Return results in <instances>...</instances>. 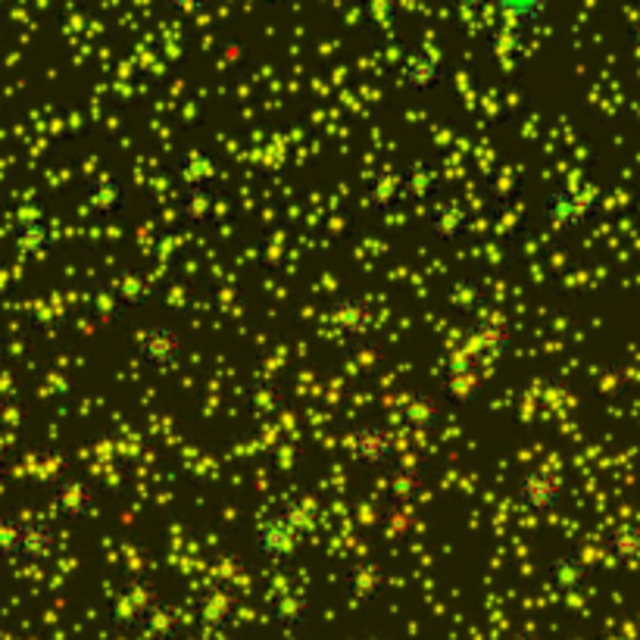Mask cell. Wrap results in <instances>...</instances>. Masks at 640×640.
<instances>
[{
	"label": "cell",
	"instance_id": "obj_1",
	"mask_svg": "<svg viewBox=\"0 0 640 640\" xmlns=\"http://www.w3.org/2000/svg\"><path fill=\"white\" fill-rule=\"evenodd\" d=\"M603 207L607 200L593 184H557L543 194V226L557 234L581 231L603 216Z\"/></svg>",
	"mask_w": 640,
	"mask_h": 640
},
{
	"label": "cell",
	"instance_id": "obj_2",
	"mask_svg": "<svg viewBox=\"0 0 640 640\" xmlns=\"http://www.w3.org/2000/svg\"><path fill=\"white\" fill-rule=\"evenodd\" d=\"M266 616L269 622L279 628H303L312 619V597L307 588H300L297 581L288 578V572H279L272 581H266Z\"/></svg>",
	"mask_w": 640,
	"mask_h": 640
},
{
	"label": "cell",
	"instance_id": "obj_3",
	"mask_svg": "<svg viewBox=\"0 0 640 640\" xmlns=\"http://www.w3.org/2000/svg\"><path fill=\"white\" fill-rule=\"evenodd\" d=\"M157 584L150 578H138V581H129L126 588L107 600V624L119 631V634H138V628L144 622V616L150 612V607L157 603Z\"/></svg>",
	"mask_w": 640,
	"mask_h": 640
},
{
	"label": "cell",
	"instance_id": "obj_4",
	"mask_svg": "<svg viewBox=\"0 0 640 640\" xmlns=\"http://www.w3.org/2000/svg\"><path fill=\"white\" fill-rule=\"evenodd\" d=\"M303 543H307V538L281 516L279 509L266 512L263 519L257 522V528H253V550H257V557L272 562V566L291 562L300 553Z\"/></svg>",
	"mask_w": 640,
	"mask_h": 640
},
{
	"label": "cell",
	"instance_id": "obj_5",
	"mask_svg": "<svg viewBox=\"0 0 640 640\" xmlns=\"http://www.w3.org/2000/svg\"><path fill=\"white\" fill-rule=\"evenodd\" d=\"M566 497V481L557 469L550 466H534L526 469L519 481H516V503L528 516H547L562 503Z\"/></svg>",
	"mask_w": 640,
	"mask_h": 640
},
{
	"label": "cell",
	"instance_id": "obj_6",
	"mask_svg": "<svg viewBox=\"0 0 640 640\" xmlns=\"http://www.w3.org/2000/svg\"><path fill=\"white\" fill-rule=\"evenodd\" d=\"M347 457L366 472H384L397 457L394 434L384 426H357L347 434Z\"/></svg>",
	"mask_w": 640,
	"mask_h": 640
},
{
	"label": "cell",
	"instance_id": "obj_7",
	"mask_svg": "<svg viewBox=\"0 0 640 640\" xmlns=\"http://www.w3.org/2000/svg\"><path fill=\"white\" fill-rule=\"evenodd\" d=\"M391 588V572L378 559H353L341 569V591L357 607H376Z\"/></svg>",
	"mask_w": 640,
	"mask_h": 640
},
{
	"label": "cell",
	"instance_id": "obj_8",
	"mask_svg": "<svg viewBox=\"0 0 640 640\" xmlns=\"http://www.w3.org/2000/svg\"><path fill=\"white\" fill-rule=\"evenodd\" d=\"M184 357V341L172 326H148L138 334V360L144 362L153 372H176Z\"/></svg>",
	"mask_w": 640,
	"mask_h": 640
},
{
	"label": "cell",
	"instance_id": "obj_9",
	"mask_svg": "<svg viewBox=\"0 0 640 640\" xmlns=\"http://www.w3.org/2000/svg\"><path fill=\"white\" fill-rule=\"evenodd\" d=\"M50 509L60 522L79 526L88 522L98 509V497L94 488L82 481V478H60L57 484H50Z\"/></svg>",
	"mask_w": 640,
	"mask_h": 640
},
{
	"label": "cell",
	"instance_id": "obj_10",
	"mask_svg": "<svg viewBox=\"0 0 640 640\" xmlns=\"http://www.w3.org/2000/svg\"><path fill=\"white\" fill-rule=\"evenodd\" d=\"M512 338H516L512 326H507L503 319H481V322L472 326L466 344L460 347V353L476 362L478 369H484V366H491L507 353L512 347Z\"/></svg>",
	"mask_w": 640,
	"mask_h": 640
},
{
	"label": "cell",
	"instance_id": "obj_11",
	"mask_svg": "<svg viewBox=\"0 0 640 640\" xmlns=\"http://www.w3.org/2000/svg\"><path fill=\"white\" fill-rule=\"evenodd\" d=\"M484 388L481 369L469 357H462L460 350H453L443 362V391L441 400H450L457 407H472Z\"/></svg>",
	"mask_w": 640,
	"mask_h": 640
},
{
	"label": "cell",
	"instance_id": "obj_12",
	"mask_svg": "<svg viewBox=\"0 0 640 640\" xmlns=\"http://www.w3.org/2000/svg\"><path fill=\"white\" fill-rule=\"evenodd\" d=\"M407 181H403V166H378L376 172L366 179L362 188V203L366 210L376 216H384L407 203Z\"/></svg>",
	"mask_w": 640,
	"mask_h": 640
},
{
	"label": "cell",
	"instance_id": "obj_13",
	"mask_svg": "<svg viewBox=\"0 0 640 640\" xmlns=\"http://www.w3.org/2000/svg\"><path fill=\"white\" fill-rule=\"evenodd\" d=\"M472 229V216L469 207L453 198L434 200L426 213V234L438 244H460L462 238Z\"/></svg>",
	"mask_w": 640,
	"mask_h": 640
},
{
	"label": "cell",
	"instance_id": "obj_14",
	"mask_svg": "<svg viewBox=\"0 0 640 640\" xmlns=\"http://www.w3.org/2000/svg\"><path fill=\"white\" fill-rule=\"evenodd\" d=\"M397 79H400V88H407L412 94H431L447 79V67H443L441 53H434V50H412L410 57L400 63Z\"/></svg>",
	"mask_w": 640,
	"mask_h": 640
},
{
	"label": "cell",
	"instance_id": "obj_15",
	"mask_svg": "<svg viewBox=\"0 0 640 640\" xmlns=\"http://www.w3.org/2000/svg\"><path fill=\"white\" fill-rule=\"evenodd\" d=\"M10 241H13V247H17L22 257L44 260V257L53 253V247H57V231L50 226L48 216L22 213L17 222H13Z\"/></svg>",
	"mask_w": 640,
	"mask_h": 640
},
{
	"label": "cell",
	"instance_id": "obj_16",
	"mask_svg": "<svg viewBox=\"0 0 640 640\" xmlns=\"http://www.w3.org/2000/svg\"><path fill=\"white\" fill-rule=\"evenodd\" d=\"M57 547H60L57 528L44 522V519H29L19 528L17 562L41 569V566H48L50 559L57 557Z\"/></svg>",
	"mask_w": 640,
	"mask_h": 640
},
{
	"label": "cell",
	"instance_id": "obj_17",
	"mask_svg": "<svg viewBox=\"0 0 640 640\" xmlns=\"http://www.w3.org/2000/svg\"><path fill=\"white\" fill-rule=\"evenodd\" d=\"M82 198L91 213L100 216V219H113V216L126 213V207H129V184L110 172H103V176L84 181Z\"/></svg>",
	"mask_w": 640,
	"mask_h": 640
},
{
	"label": "cell",
	"instance_id": "obj_18",
	"mask_svg": "<svg viewBox=\"0 0 640 640\" xmlns=\"http://www.w3.org/2000/svg\"><path fill=\"white\" fill-rule=\"evenodd\" d=\"M238 593L229 591L226 584H213L200 593L198 603H194V616H198L200 628L207 631H226L238 619Z\"/></svg>",
	"mask_w": 640,
	"mask_h": 640
},
{
	"label": "cell",
	"instance_id": "obj_19",
	"mask_svg": "<svg viewBox=\"0 0 640 640\" xmlns=\"http://www.w3.org/2000/svg\"><path fill=\"white\" fill-rule=\"evenodd\" d=\"M331 326L338 334H344L347 341H362L376 331V312L360 297H344L331 303Z\"/></svg>",
	"mask_w": 640,
	"mask_h": 640
},
{
	"label": "cell",
	"instance_id": "obj_20",
	"mask_svg": "<svg viewBox=\"0 0 640 640\" xmlns=\"http://www.w3.org/2000/svg\"><path fill=\"white\" fill-rule=\"evenodd\" d=\"M172 179L179 184V191H184V188H213L216 179H219V166L207 150H181L176 163H172Z\"/></svg>",
	"mask_w": 640,
	"mask_h": 640
},
{
	"label": "cell",
	"instance_id": "obj_21",
	"mask_svg": "<svg viewBox=\"0 0 640 640\" xmlns=\"http://www.w3.org/2000/svg\"><path fill=\"white\" fill-rule=\"evenodd\" d=\"M397 416H400V426H407L410 431H434L443 419L441 394H431L426 388H419V391L403 397Z\"/></svg>",
	"mask_w": 640,
	"mask_h": 640
},
{
	"label": "cell",
	"instance_id": "obj_22",
	"mask_svg": "<svg viewBox=\"0 0 640 640\" xmlns=\"http://www.w3.org/2000/svg\"><path fill=\"white\" fill-rule=\"evenodd\" d=\"M219 210V194L216 188H184L179 191V203L176 213L184 226H210Z\"/></svg>",
	"mask_w": 640,
	"mask_h": 640
},
{
	"label": "cell",
	"instance_id": "obj_23",
	"mask_svg": "<svg viewBox=\"0 0 640 640\" xmlns=\"http://www.w3.org/2000/svg\"><path fill=\"white\" fill-rule=\"evenodd\" d=\"M181 628H184V619H181L179 607H172L169 600L157 597V603L144 616L138 634L144 640H176L181 634Z\"/></svg>",
	"mask_w": 640,
	"mask_h": 640
},
{
	"label": "cell",
	"instance_id": "obj_24",
	"mask_svg": "<svg viewBox=\"0 0 640 640\" xmlns=\"http://www.w3.org/2000/svg\"><path fill=\"white\" fill-rule=\"evenodd\" d=\"M547 581L559 593H578L588 584V566L574 553H562L547 562Z\"/></svg>",
	"mask_w": 640,
	"mask_h": 640
},
{
	"label": "cell",
	"instance_id": "obj_25",
	"mask_svg": "<svg viewBox=\"0 0 640 640\" xmlns=\"http://www.w3.org/2000/svg\"><path fill=\"white\" fill-rule=\"evenodd\" d=\"M607 553L616 566L634 569L640 566V526L619 522L607 531Z\"/></svg>",
	"mask_w": 640,
	"mask_h": 640
},
{
	"label": "cell",
	"instance_id": "obj_26",
	"mask_svg": "<svg viewBox=\"0 0 640 640\" xmlns=\"http://www.w3.org/2000/svg\"><path fill=\"white\" fill-rule=\"evenodd\" d=\"M403 181H407V198L428 200L434 198L441 188V169L428 160H412V163L403 166Z\"/></svg>",
	"mask_w": 640,
	"mask_h": 640
},
{
	"label": "cell",
	"instance_id": "obj_27",
	"mask_svg": "<svg viewBox=\"0 0 640 640\" xmlns=\"http://www.w3.org/2000/svg\"><path fill=\"white\" fill-rule=\"evenodd\" d=\"M491 10L503 19V26L528 32L547 13V3L543 0H500V3H493Z\"/></svg>",
	"mask_w": 640,
	"mask_h": 640
},
{
	"label": "cell",
	"instance_id": "obj_28",
	"mask_svg": "<svg viewBox=\"0 0 640 640\" xmlns=\"http://www.w3.org/2000/svg\"><path fill=\"white\" fill-rule=\"evenodd\" d=\"M528 44V32L522 29H512V26H493L488 38H484V50L488 57H497V60H509V57H519Z\"/></svg>",
	"mask_w": 640,
	"mask_h": 640
},
{
	"label": "cell",
	"instance_id": "obj_29",
	"mask_svg": "<svg viewBox=\"0 0 640 640\" xmlns=\"http://www.w3.org/2000/svg\"><path fill=\"white\" fill-rule=\"evenodd\" d=\"M279 512L291 522V526L303 534V538H310L312 531H316V522H319V509L312 503L310 497H297V500H284L279 507Z\"/></svg>",
	"mask_w": 640,
	"mask_h": 640
},
{
	"label": "cell",
	"instance_id": "obj_30",
	"mask_svg": "<svg viewBox=\"0 0 640 640\" xmlns=\"http://www.w3.org/2000/svg\"><path fill=\"white\" fill-rule=\"evenodd\" d=\"M116 294H119V303H126V307H141L148 300L150 284L138 272H126L116 281Z\"/></svg>",
	"mask_w": 640,
	"mask_h": 640
},
{
	"label": "cell",
	"instance_id": "obj_31",
	"mask_svg": "<svg viewBox=\"0 0 640 640\" xmlns=\"http://www.w3.org/2000/svg\"><path fill=\"white\" fill-rule=\"evenodd\" d=\"M19 528V519H0V562H17Z\"/></svg>",
	"mask_w": 640,
	"mask_h": 640
},
{
	"label": "cell",
	"instance_id": "obj_32",
	"mask_svg": "<svg viewBox=\"0 0 640 640\" xmlns=\"http://www.w3.org/2000/svg\"><path fill=\"white\" fill-rule=\"evenodd\" d=\"M419 488H422V476H419V472H410V469L397 472L394 481H391V491H394L397 500H403V503L416 500V497H419Z\"/></svg>",
	"mask_w": 640,
	"mask_h": 640
},
{
	"label": "cell",
	"instance_id": "obj_33",
	"mask_svg": "<svg viewBox=\"0 0 640 640\" xmlns=\"http://www.w3.org/2000/svg\"><path fill=\"white\" fill-rule=\"evenodd\" d=\"M0 362H3V347H0Z\"/></svg>",
	"mask_w": 640,
	"mask_h": 640
}]
</instances>
